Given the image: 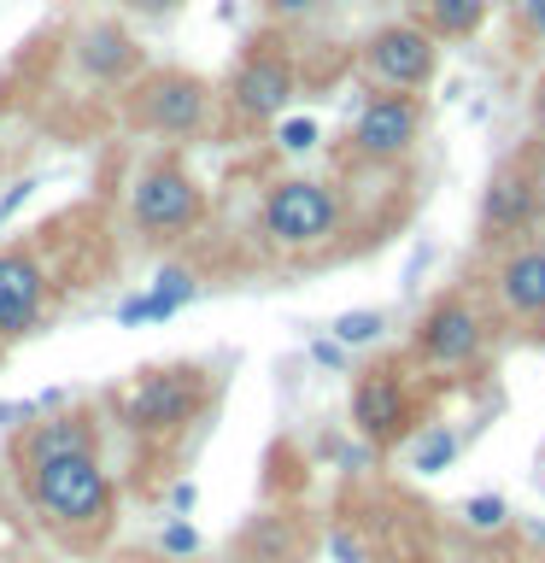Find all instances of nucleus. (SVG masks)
I'll list each match as a JSON object with an SVG mask.
<instances>
[{
	"label": "nucleus",
	"instance_id": "nucleus-1",
	"mask_svg": "<svg viewBox=\"0 0 545 563\" xmlns=\"http://www.w3.org/2000/svg\"><path fill=\"white\" fill-rule=\"evenodd\" d=\"M18 482H24L30 505L42 510V522L59 528V534H105L112 528L118 487H112V470L100 464V452L42 457V464L18 470Z\"/></svg>",
	"mask_w": 545,
	"mask_h": 563
},
{
	"label": "nucleus",
	"instance_id": "nucleus-2",
	"mask_svg": "<svg viewBox=\"0 0 545 563\" xmlns=\"http://www.w3.org/2000/svg\"><path fill=\"white\" fill-rule=\"evenodd\" d=\"M258 235L270 253L311 258L346 235V194L316 176H276L258 200Z\"/></svg>",
	"mask_w": 545,
	"mask_h": 563
},
{
	"label": "nucleus",
	"instance_id": "nucleus-3",
	"mask_svg": "<svg viewBox=\"0 0 545 563\" xmlns=\"http://www.w3.org/2000/svg\"><path fill=\"white\" fill-rule=\"evenodd\" d=\"M118 405H123L130 434H141V440H176V434H188L193 422L205 417L211 376L200 364H158V369H141V376L123 387Z\"/></svg>",
	"mask_w": 545,
	"mask_h": 563
},
{
	"label": "nucleus",
	"instance_id": "nucleus-4",
	"mask_svg": "<svg viewBox=\"0 0 545 563\" xmlns=\"http://www.w3.org/2000/svg\"><path fill=\"white\" fill-rule=\"evenodd\" d=\"M123 206H130L135 235H147V241H182L205 223L200 176H193L188 165H176V158H147V165L130 176Z\"/></svg>",
	"mask_w": 545,
	"mask_h": 563
},
{
	"label": "nucleus",
	"instance_id": "nucleus-5",
	"mask_svg": "<svg viewBox=\"0 0 545 563\" xmlns=\"http://www.w3.org/2000/svg\"><path fill=\"white\" fill-rule=\"evenodd\" d=\"M130 123L165 141H200L218 130V95L193 70H147L130 88Z\"/></svg>",
	"mask_w": 545,
	"mask_h": 563
},
{
	"label": "nucleus",
	"instance_id": "nucleus-6",
	"mask_svg": "<svg viewBox=\"0 0 545 563\" xmlns=\"http://www.w3.org/2000/svg\"><path fill=\"white\" fill-rule=\"evenodd\" d=\"M299 95V65L288 47L276 42H253L241 53V65L229 70L223 88V112L241 130H270L276 118H288V100Z\"/></svg>",
	"mask_w": 545,
	"mask_h": 563
},
{
	"label": "nucleus",
	"instance_id": "nucleus-7",
	"mask_svg": "<svg viewBox=\"0 0 545 563\" xmlns=\"http://www.w3.org/2000/svg\"><path fill=\"white\" fill-rule=\"evenodd\" d=\"M411 346H416V358L434 364V369L481 364L487 346H492V317L475 294H440L434 306H422Z\"/></svg>",
	"mask_w": 545,
	"mask_h": 563
},
{
	"label": "nucleus",
	"instance_id": "nucleus-8",
	"mask_svg": "<svg viewBox=\"0 0 545 563\" xmlns=\"http://www.w3.org/2000/svg\"><path fill=\"white\" fill-rule=\"evenodd\" d=\"M358 65H364V77L376 88L422 95V88L434 82V70H440V42L416 24V18H404V24H381L376 35H369Z\"/></svg>",
	"mask_w": 545,
	"mask_h": 563
},
{
	"label": "nucleus",
	"instance_id": "nucleus-9",
	"mask_svg": "<svg viewBox=\"0 0 545 563\" xmlns=\"http://www.w3.org/2000/svg\"><path fill=\"white\" fill-rule=\"evenodd\" d=\"M346 141L358 158H369V165H399V158H411L416 141H422V100L393 95V88L364 95L352 106V135Z\"/></svg>",
	"mask_w": 545,
	"mask_h": 563
},
{
	"label": "nucleus",
	"instance_id": "nucleus-10",
	"mask_svg": "<svg viewBox=\"0 0 545 563\" xmlns=\"http://www.w3.org/2000/svg\"><path fill=\"white\" fill-rule=\"evenodd\" d=\"M352 429H358L369 446H399V440H411L416 429V399H411V382H404V369L381 364V369H364L358 382H352Z\"/></svg>",
	"mask_w": 545,
	"mask_h": 563
},
{
	"label": "nucleus",
	"instance_id": "nucleus-11",
	"mask_svg": "<svg viewBox=\"0 0 545 563\" xmlns=\"http://www.w3.org/2000/svg\"><path fill=\"white\" fill-rule=\"evenodd\" d=\"M47 317V264L24 246H0V346L24 341Z\"/></svg>",
	"mask_w": 545,
	"mask_h": 563
},
{
	"label": "nucleus",
	"instance_id": "nucleus-12",
	"mask_svg": "<svg viewBox=\"0 0 545 563\" xmlns=\"http://www.w3.org/2000/svg\"><path fill=\"white\" fill-rule=\"evenodd\" d=\"M534 223H540V183L522 165L492 170V183L481 188V241L504 246V241L527 235Z\"/></svg>",
	"mask_w": 545,
	"mask_h": 563
},
{
	"label": "nucleus",
	"instance_id": "nucleus-13",
	"mask_svg": "<svg viewBox=\"0 0 545 563\" xmlns=\"http://www.w3.org/2000/svg\"><path fill=\"white\" fill-rule=\"evenodd\" d=\"M492 294L510 317L522 323H545V241L510 246V253L492 264Z\"/></svg>",
	"mask_w": 545,
	"mask_h": 563
},
{
	"label": "nucleus",
	"instance_id": "nucleus-14",
	"mask_svg": "<svg viewBox=\"0 0 545 563\" xmlns=\"http://www.w3.org/2000/svg\"><path fill=\"white\" fill-rule=\"evenodd\" d=\"M59 452H100V429L94 417L82 411H42L35 422H24L12 440V464H42V457H59Z\"/></svg>",
	"mask_w": 545,
	"mask_h": 563
},
{
	"label": "nucleus",
	"instance_id": "nucleus-15",
	"mask_svg": "<svg viewBox=\"0 0 545 563\" xmlns=\"http://www.w3.org/2000/svg\"><path fill=\"white\" fill-rule=\"evenodd\" d=\"M77 70L82 77H94V82H130L135 77V65H141V53H135V35L112 24V18H94V24H82L77 30Z\"/></svg>",
	"mask_w": 545,
	"mask_h": 563
},
{
	"label": "nucleus",
	"instance_id": "nucleus-16",
	"mask_svg": "<svg viewBox=\"0 0 545 563\" xmlns=\"http://www.w3.org/2000/svg\"><path fill=\"white\" fill-rule=\"evenodd\" d=\"M416 24L434 42H464L487 24V0H416Z\"/></svg>",
	"mask_w": 545,
	"mask_h": 563
},
{
	"label": "nucleus",
	"instance_id": "nucleus-17",
	"mask_svg": "<svg viewBox=\"0 0 545 563\" xmlns=\"http://www.w3.org/2000/svg\"><path fill=\"white\" fill-rule=\"evenodd\" d=\"M457 464V429H446V422H429L416 440H411V470L416 475H440Z\"/></svg>",
	"mask_w": 545,
	"mask_h": 563
},
{
	"label": "nucleus",
	"instance_id": "nucleus-18",
	"mask_svg": "<svg viewBox=\"0 0 545 563\" xmlns=\"http://www.w3.org/2000/svg\"><path fill=\"white\" fill-rule=\"evenodd\" d=\"M147 294L158 299V311H165V323H170L176 311H188L193 299H200V276H193L188 264H165V271L147 282Z\"/></svg>",
	"mask_w": 545,
	"mask_h": 563
},
{
	"label": "nucleus",
	"instance_id": "nucleus-19",
	"mask_svg": "<svg viewBox=\"0 0 545 563\" xmlns=\"http://www.w3.org/2000/svg\"><path fill=\"white\" fill-rule=\"evenodd\" d=\"M329 334L341 341L346 352H358V346H376L381 334H387V311H369V306H358V311H341L329 323Z\"/></svg>",
	"mask_w": 545,
	"mask_h": 563
},
{
	"label": "nucleus",
	"instance_id": "nucleus-20",
	"mask_svg": "<svg viewBox=\"0 0 545 563\" xmlns=\"http://www.w3.org/2000/svg\"><path fill=\"white\" fill-rule=\"evenodd\" d=\"M464 522H469V534H499L510 522L504 493H475V499H464Z\"/></svg>",
	"mask_w": 545,
	"mask_h": 563
},
{
	"label": "nucleus",
	"instance_id": "nucleus-21",
	"mask_svg": "<svg viewBox=\"0 0 545 563\" xmlns=\"http://www.w3.org/2000/svg\"><path fill=\"white\" fill-rule=\"evenodd\" d=\"M316 141H323V130H316V118H276V147L281 153H311Z\"/></svg>",
	"mask_w": 545,
	"mask_h": 563
},
{
	"label": "nucleus",
	"instance_id": "nucleus-22",
	"mask_svg": "<svg viewBox=\"0 0 545 563\" xmlns=\"http://www.w3.org/2000/svg\"><path fill=\"white\" fill-rule=\"evenodd\" d=\"M141 323H165V311H158V299L147 288L118 299V329H141Z\"/></svg>",
	"mask_w": 545,
	"mask_h": 563
},
{
	"label": "nucleus",
	"instance_id": "nucleus-23",
	"mask_svg": "<svg viewBox=\"0 0 545 563\" xmlns=\"http://www.w3.org/2000/svg\"><path fill=\"white\" fill-rule=\"evenodd\" d=\"M158 552H165V558H193V552H200V528H193L188 517H170L165 534H158Z\"/></svg>",
	"mask_w": 545,
	"mask_h": 563
},
{
	"label": "nucleus",
	"instance_id": "nucleus-24",
	"mask_svg": "<svg viewBox=\"0 0 545 563\" xmlns=\"http://www.w3.org/2000/svg\"><path fill=\"white\" fill-rule=\"evenodd\" d=\"M35 188H42L35 176H18V183H7V194H0V229H7V223L18 218V211H24V206L35 200Z\"/></svg>",
	"mask_w": 545,
	"mask_h": 563
},
{
	"label": "nucleus",
	"instance_id": "nucleus-25",
	"mask_svg": "<svg viewBox=\"0 0 545 563\" xmlns=\"http://www.w3.org/2000/svg\"><path fill=\"white\" fill-rule=\"evenodd\" d=\"M323 7L329 0H264V18H270V24H299V18H311Z\"/></svg>",
	"mask_w": 545,
	"mask_h": 563
},
{
	"label": "nucleus",
	"instance_id": "nucleus-26",
	"mask_svg": "<svg viewBox=\"0 0 545 563\" xmlns=\"http://www.w3.org/2000/svg\"><path fill=\"white\" fill-rule=\"evenodd\" d=\"M35 417H42V405H35V399H12V405H0V429H24V422H35Z\"/></svg>",
	"mask_w": 545,
	"mask_h": 563
},
{
	"label": "nucleus",
	"instance_id": "nucleus-27",
	"mask_svg": "<svg viewBox=\"0 0 545 563\" xmlns=\"http://www.w3.org/2000/svg\"><path fill=\"white\" fill-rule=\"evenodd\" d=\"M311 358L323 364V369H346V346L334 341V334H316V341H311Z\"/></svg>",
	"mask_w": 545,
	"mask_h": 563
},
{
	"label": "nucleus",
	"instance_id": "nucleus-28",
	"mask_svg": "<svg viewBox=\"0 0 545 563\" xmlns=\"http://www.w3.org/2000/svg\"><path fill=\"white\" fill-rule=\"evenodd\" d=\"M329 558H334V563H364V545H358V534L334 528V534H329Z\"/></svg>",
	"mask_w": 545,
	"mask_h": 563
},
{
	"label": "nucleus",
	"instance_id": "nucleus-29",
	"mask_svg": "<svg viewBox=\"0 0 545 563\" xmlns=\"http://www.w3.org/2000/svg\"><path fill=\"white\" fill-rule=\"evenodd\" d=\"M516 12H522V24L534 42H545V0H516Z\"/></svg>",
	"mask_w": 545,
	"mask_h": 563
},
{
	"label": "nucleus",
	"instance_id": "nucleus-30",
	"mask_svg": "<svg viewBox=\"0 0 545 563\" xmlns=\"http://www.w3.org/2000/svg\"><path fill=\"white\" fill-rule=\"evenodd\" d=\"M193 505H200V487H193V482H176V487H170V510H176V517H193Z\"/></svg>",
	"mask_w": 545,
	"mask_h": 563
},
{
	"label": "nucleus",
	"instance_id": "nucleus-31",
	"mask_svg": "<svg viewBox=\"0 0 545 563\" xmlns=\"http://www.w3.org/2000/svg\"><path fill=\"white\" fill-rule=\"evenodd\" d=\"M130 12H141V18H165V12H176L182 0H123Z\"/></svg>",
	"mask_w": 545,
	"mask_h": 563
},
{
	"label": "nucleus",
	"instance_id": "nucleus-32",
	"mask_svg": "<svg viewBox=\"0 0 545 563\" xmlns=\"http://www.w3.org/2000/svg\"><path fill=\"white\" fill-rule=\"evenodd\" d=\"M527 534H534V540L545 545V522H527Z\"/></svg>",
	"mask_w": 545,
	"mask_h": 563
}]
</instances>
